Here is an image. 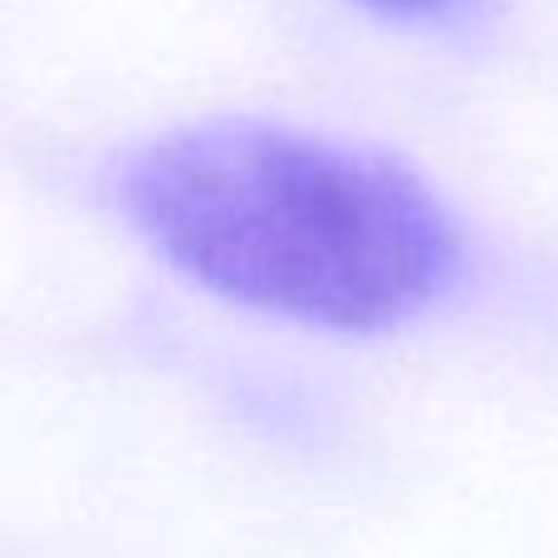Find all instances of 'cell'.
I'll return each instance as SVG.
<instances>
[{
  "label": "cell",
  "mask_w": 558,
  "mask_h": 558,
  "mask_svg": "<svg viewBox=\"0 0 558 558\" xmlns=\"http://www.w3.org/2000/svg\"><path fill=\"white\" fill-rule=\"evenodd\" d=\"M113 196L192 284L308 328H397L465 270L451 211L412 167L260 118L153 137Z\"/></svg>",
  "instance_id": "6da1fadb"
},
{
  "label": "cell",
  "mask_w": 558,
  "mask_h": 558,
  "mask_svg": "<svg viewBox=\"0 0 558 558\" xmlns=\"http://www.w3.org/2000/svg\"><path fill=\"white\" fill-rule=\"evenodd\" d=\"M363 5L383 10V15H397V20H436V15L461 10L465 0H363Z\"/></svg>",
  "instance_id": "7a4b0ae2"
}]
</instances>
